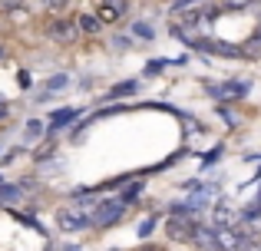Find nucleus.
Masks as SVG:
<instances>
[{"mask_svg":"<svg viewBox=\"0 0 261 251\" xmlns=\"http://www.w3.org/2000/svg\"><path fill=\"white\" fill-rule=\"evenodd\" d=\"M122 212H126V205H122L119 199H106V202H99V205H96L93 225L96 228H109V225H116V221L122 218Z\"/></svg>","mask_w":261,"mask_h":251,"instance_id":"obj_1","label":"nucleus"},{"mask_svg":"<svg viewBox=\"0 0 261 251\" xmlns=\"http://www.w3.org/2000/svg\"><path fill=\"white\" fill-rule=\"evenodd\" d=\"M195 232H198V225L192 218H185V215H178V212H172V218L166 221V235L172 241H192Z\"/></svg>","mask_w":261,"mask_h":251,"instance_id":"obj_2","label":"nucleus"},{"mask_svg":"<svg viewBox=\"0 0 261 251\" xmlns=\"http://www.w3.org/2000/svg\"><path fill=\"white\" fill-rule=\"evenodd\" d=\"M46 33H50L57 43H73V40L80 37V26H76V20H53V23L46 26Z\"/></svg>","mask_w":261,"mask_h":251,"instance_id":"obj_3","label":"nucleus"},{"mask_svg":"<svg viewBox=\"0 0 261 251\" xmlns=\"http://www.w3.org/2000/svg\"><path fill=\"white\" fill-rule=\"evenodd\" d=\"M126 10H129V0H99L96 17H99L102 23H113V20H119Z\"/></svg>","mask_w":261,"mask_h":251,"instance_id":"obj_4","label":"nucleus"},{"mask_svg":"<svg viewBox=\"0 0 261 251\" xmlns=\"http://www.w3.org/2000/svg\"><path fill=\"white\" fill-rule=\"evenodd\" d=\"M192 245H195L198 251H222V245H218V232H215V225H212V228L198 225V232H195V238H192Z\"/></svg>","mask_w":261,"mask_h":251,"instance_id":"obj_5","label":"nucleus"},{"mask_svg":"<svg viewBox=\"0 0 261 251\" xmlns=\"http://www.w3.org/2000/svg\"><path fill=\"white\" fill-rule=\"evenodd\" d=\"M57 221H60L63 232H83L86 225H93V218H86V215H80V212H70V208H63V212L57 215Z\"/></svg>","mask_w":261,"mask_h":251,"instance_id":"obj_6","label":"nucleus"},{"mask_svg":"<svg viewBox=\"0 0 261 251\" xmlns=\"http://www.w3.org/2000/svg\"><path fill=\"white\" fill-rule=\"evenodd\" d=\"M245 93H248V83H225V86H215L212 96H231V99H238V96H245Z\"/></svg>","mask_w":261,"mask_h":251,"instance_id":"obj_7","label":"nucleus"},{"mask_svg":"<svg viewBox=\"0 0 261 251\" xmlns=\"http://www.w3.org/2000/svg\"><path fill=\"white\" fill-rule=\"evenodd\" d=\"M76 26L83 33H99L102 30V20L96 17V13H80V17H76Z\"/></svg>","mask_w":261,"mask_h":251,"instance_id":"obj_8","label":"nucleus"},{"mask_svg":"<svg viewBox=\"0 0 261 251\" xmlns=\"http://www.w3.org/2000/svg\"><path fill=\"white\" fill-rule=\"evenodd\" d=\"M242 57H248V60H261V30L255 33V37H248L242 43Z\"/></svg>","mask_w":261,"mask_h":251,"instance_id":"obj_9","label":"nucleus"},{"mask_svg":"<svg viewBox=\"0 0 261 251\" xmlns=\"http://www.w3.org/2000/svg\"><path fill=\"white\" fill-rule=\"evenodd\" d=\"M73 119H76V109H60V113H53L50 126H53V129H63L66 123H73Z\"/></svg>","mask_w":261,"mask_h":251,"instance_id":"obj_10","label":"nucleus"},{"mask_svg":"<svg viewBox=\"0 0 261 251\" xmlns=\"http://www.w3.org/2000/svg\"><path fill=\"white\" fill-rule=\"evenodd\" d=\"M17 199H20L17 185H0V202H17Z\"/></svg>","mask_w":261,"mask_h":251,"instance_id":"obj_11","label":"nucleus"},{"mask_svg":"<svg viewBox=\"0 0 261 251\" xmlns=\"http://www.w3.org/2000/svg\"><path fill=\"white\" fill-rule=\"evenodd\" d=\"M129 93H136V83H119V86H113V93H109V96H129Z\"/></svg>","mask_w":261,"mask_h":251,"instance_id":"obj_12","label":"nucleus"},{"mask_svg":"<svg viewBox=\"0 0 261 251\" xmlns=\"http://www.w3.org/2000/svg\"><path fill=\"white\" fill-rule=\"evenodd\" d=\"M40 132H43V123H37V119H33V123H27V139H37Z\"/></svg>","mask_w":261,"mask_h":251,"instance_id":"obj_13","label":"nucleus"},{"mask_svg":"<svg viewBox=\"0 0 261 251\" xmlns=\"http://www.w3.org/2000/svg\"><path fill=\"white\" fill-rule=\"evenodd\" d=\"M40 4H43L46 10H63V7L70 4V0H40Z\"/></svg>","mask_w":261,"mask_h":251,"instance_id":"obj_14","label":"nucleus"},{"mask_svg":"<svg viewBox=\"0 0 261 251\" xmlns=\"http://www.w3.org/2000/svg\"><path fill=\"white\" fill-rule=\"evenodd\" d=\"M198 0H175L172 4V13H178V10H185V7H195Z\"/></svg>","mask_w":261,"mask_h":251,"instance_id":"obj_15","label":"nucleus"},{"mask_svg":"<svg viewBox=\"0 0 261 251\" xmlns=\"http://www.w3.org/2000/svg\"><path fill=\"white\" fill-rule=\"evenodd\" d=\"M139 188H142L139 182H136V185H129V188H126V195H122V199H126V202H129V199H136V195H139Z\"/></svg>","mask_w":261,"mask_h":251,"instance_id":"obj_16","label":"nucleus"},{"mask_svg":"<svg viewBox=\"0 0 261 251\" xmlns=\"http://www.w3.org/2000/svg\"><path fill=\"white\" fill-rule=\"evenodd\" d=\"M133 30H136V33H139V37H146V40H149V37H152V30H149V26H146V23H136V26H133Z\"/></svg>","mask_w":261,"mask_h":251,"instance_id":"obj_17","label":"nucleus"},{"mask_svg":"<svg viewBox=\"0 0 261 251\" xmlns=\"http://www.w3.org/2000/svg\"><path fill=\"white\" fill-rule=\"evenodd\" d=\"M60 86H66V76H57V79H50V83H46V90H60Z\"/></svg>","mask_w":261,"mask_h":251,"instance_id":"obj_18","label":"nucleus"},{"mask_svg":"<svg viewBox=\"0 0 261 251\" xmlns=\"http://www.w3.org/2000/svg\"><path fill=\"white\" fill-rule=\"evenodd\" d=\"M245 251H261V238H251L248 245H245Z\"/></svg>","mask_w":261,"mask_h":251,"instance_id":"obj_19","label":"nucleus"},{"mask_svg":"<svg viewBox=\"0 0 261 251\" xmlns=\"http://www.w3.org/2000/svg\"><path fill=\"white\" fill-rule=\"evenodd\" d=\"M7 113H10V106H7V99H4V96H0V119H4V116H7Z\"/></svg>","mask_w":261,"mask_h":251,"instance_id":"obj_20","label":"nucleus"},{"mask_svg":"<svg viewBox=\"0 0 261 251\" xmlns=\"http://www.w3.org/2000/svg\"><path fill=\"white\" fill-rule=\"evenodd\" d=\"M248 4H255V0H228V7H248Z\"/></svg>","mask_w":261,"mask_h":251,"instance_id":"obj_21","label":"nucleus"},{"mask_svg":"<svg viewBox=\"0 0 261 251\" xmlns=\"http://www.w3.org/2000/svg\"><path fill=\"white\" fill-rule=\"evenodd\" d=\"M4 57H7V50H4V46H0V60H4Z\"/></svg>","mask_w":261,"mask_h":251,"instance_id":"obj_22","label":"nucleus"},{"mask_svg":"<svg viewBox=\"0 0 261 251\" xmlns=\"http://www.w3.org/2000/svg\"><path fill=\"white\" fill-rule=\"evenodd\" d=\"M142 251H162V248H142Z\"/></svg>","mask_w":261,"mask_h":251,"instance_id":"obj_23","label":"nucleus"}]
</instances>
